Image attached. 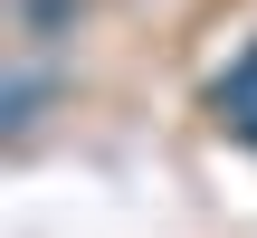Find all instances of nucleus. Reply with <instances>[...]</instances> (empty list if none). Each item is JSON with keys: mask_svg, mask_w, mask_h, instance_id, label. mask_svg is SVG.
Listing matches in <instances>:
<instances>
[{"mask_svg": "<svg viewBox=\"0 0 257 238\" xmlns=\"http://www.w3.org/2000/svg\"><path fill=\"white\" fill-rule=\"evenodd\" d=\"M0 114H10V124H29V114H38V67H19V76H10V95H0Z\"/></svg>", "mask_w": 257, "mask_h": 238, "instance_id": "1", "label": "nucleus"}]
</instances>
